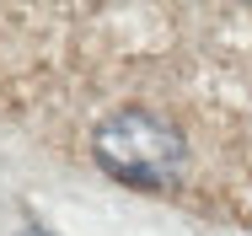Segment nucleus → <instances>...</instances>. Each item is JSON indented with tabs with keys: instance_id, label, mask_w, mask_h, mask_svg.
<instances>
[{
	"instance_id": "nucleus-1",
	"label": "nucleus",
	"mask_w": 252,
	"mask_h": 236,
	"mask_svg": "<svg viewBox=\"0 0 252 236\" xmlns=\"http://www.w3.org/2000/svg\"><path fill=\"white\" fill-rule=\"evenodd\" d=\"M92 150H97V161L113 177H124L134 188H166L183 172V140H177V129L166 118L145 113V107L113 113L97 129Z\"/></svg>"
},
{
	"instance_id": "nucleus-2",
	"label": "nucleus",
	"mask_w": 252,
	"mask_h": 236,
	"mask_svg": "<svg viewBox=\"0 0 252 236\" xmlns=\"http://www.w3.org/2000/svg\"><path fill=\"white\" fill-rule=\"evenodd\" d=\"M22 236H49V231H22Z\"/></svg>"
}]
</instances>
